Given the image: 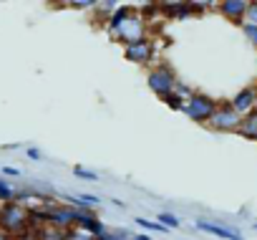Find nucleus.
Segmentation results:
<instances>
[{
	"label": "nucleus",
	"instance_id": "15",
	"mask_svg": "<svg viewBox=\"0 0 257 240\" xmlns=\"http://www.w3.org/2000/svg\"><path fill=\"white\" fill-rule=\"evenodd\" d=\"M41 240H68V230H61V227H53V225H43L36 230Z\"/></svg>",
	"mask_w": 257,
	"mask_h": 240
},
{
	"label": "nucleus",
	"instance_id": "1",
	"mask_svg": "<svg viewBox=\"0 0 257 240\" xmlns=\"http://www.w3.org/2000/svg\"><path fill=\"white\" fill-rule=\"evenodd\" d=\"M0 230H6L11 237H18L26 230H31L28 207L21 205V202H6V205H0Z\"/></svg>",
	"mask_w": 257,
	"mask_h": 240
},
{
	"label": "nucleus",
	"instance_id": "28",
	"mask_svg": "<svg viewBox=\"0 0 257 240\" xmlns=\"http://www.w3.org/2000/svg\"><path fill=\"white\" fill-rule=\"evenodd\" d=\"M0 172H3V175H6V177H11V180H18V177H21V175H23V172H21V170H18V167H8V165H6V167H3V170H0Z\"/></svg>",
	"mask_w": 257,
	"mask_h": 240
},
{
	"label": "nucleus",
	"instance_id": "7",
	"mask_svg": "<svg viewBox=\"0 0 257 240\" xmlns=\"http://www.w3.org/2000/svg\"><path fill=\"white\" fill-rule=\"evenodd\" d=\"M123 58L128 63H137V66H152L157 58V46L147 38L142 43H132V46H123Z\"/></svg>",
	"mask_w": 257,
	"mask_h": 240
},
{
	"label": "nucleus",
	"instance_id": "27",
	"mask_svg": "<svg viewBox=\"0 0 257 240\" xmlns=\"http://www.w3.org/2000/svg\"><path fill=\"white\" fill-rule=\"evenodd\" d=\"M244 23H252V26H257V3H249V11H247V18H244Z\"/></svg>",
	"mask_w": 257,
	"mask_h": 240
},
{
	"label": "nucleus",
	"instance_id": "14",
	"mask_svg": "<svg viewBox=\"0 0 257 240\" xmlns=\"http://www.w3.org/2000/svg\"><path fill=\"white\" fill-rule=\"evenodd\" d=\"M134 11H137V8H132V6H118V11H116V13H113V16L106 21V28H108V33L113 36V33L118 31V26H121V23H123L128 16H132Z\"/></svg>",
	"mask_w": 257,
	"mask_h": 240
},
{
	"label": "nucleus",
	"instance_id": "18",
	"mask_svg": "<svg viewBox=\"0 0 257 240\" xmlns=\"http://www.w3.org/2000/svg\"><path fill=\"white\" fill-rule=\"evenodd\" d=\"M96 240H132V232L123 230V227H118V230H106V232H101Z\"/></svg>",
	"mask_w": 257,
	"mask_h": 240
},
{
	"label": "nucleus",
	"instance_id": "11",
	"mask_svg": "<svg viewBox=\"0 0 257 240\" xmlns=\"http://www.w3.org/2000/svg\"><path fill=\"white\" fill-rule=\"evenodd\" d=\"M159 13L164 18H172V21H184L189 16H194V8L192 3H174V0H164V3H159Z\"/></svg>",
	"mask_w": 257,
	"mask_h": 240
},
{
	"label": "nucleus",
	"instance_id": "12",
	"mask_svg": "<svg viewBox=\"0 0 257 240\" xmlns=\"http://www.w3.org/2000/svg\"><path fill=\"white\" fill-rule=\"evenodd\" d=\"M76 227L78 230H86V232H91V235H101V232H106L108 227L98 220V215L93 212V210H78V217H76Z\"/></svg>",
	"mask_w": 257,
	"mask_h": 240
},
{
	"label": "nucleus",
	"instance_id": "16",
	"mask_svg": "<svg viewBox=\"0 0 257 240\" xmlns=\"http://www.w3.org/2000/svg\"><path fill=\"white\" fill-rule=\"evenodd\" d=\"M16 195H18V190H16L8 180L0 177V205H6V202H16Z\"/></svg>",
	"mask_w": 257,
	"mask_h": 240
},
{
	"label": "nucleus",
	"instance_id": "23",
	"mask_svg": "<svg viewBox=\"0 0 257 240\" xmlns=\"http://www.w3.org/2000/svg\"><path fill=\"white\" fill-rule=\"evenodd\" d=\"M174 94H179V96H182L184 101H189V99H192V96H194L197 91H194V89H192L189 84H184V81H179V84H177V89H174Z\"/></svg>",
	"mask_w": 257,
	"mask_h": 240
},
{
	"label": "nucleus",
	"instance_id": "30",
	"mask_svg": "<svg viewBox=\"0 0 257 240\" xmlns=\"http://www.w3.org/2000/svg\"><path fill=\"white\" fill-rule=\"evenodd\" d=\"M132 240H152L149 235H132Z\"/></svg>",
	"mask_w": 257,
	"mask_h": 240
},
{
	"label": "nucleus",
	"instance_id": "33",
	"mask_svg": "<svg viewBox=\"0 0 257 240\" xmlns=\"http://www.w3.org/2000/svg\"><path fill=\"white\" fill-rule=\"evenodd\" d=\"M254 91H257V84H254Z\"/></svg>",
	"mask_w": 257,
	"mask_h": 240
},
{
	"label": "nucleus",
	"instance_id": "21",
	"mask_svg": "<svg viewBox=\"0 0 257 240\" xmlns=\"http://www.w3.org/2000/svg\"><path fill=\"white\" fill-rule=\"evenodd\" d=\"M73 175H76L78 180H86V182H96V180H98V175H96L93 170H86V167H81V165L73 167Z\"/></svg>",
	"mask_w": 257,
	"mask_h": 240
},
{
	"label": "nucleus",
	"instance_id": "8",
	"mask_svg": "<svg viewBox=\"0 0 257 240\" xmlns=\"http://www.w3.org/2000/svg\"><path fill=\"white\" fill-rule=\"evenodd\" d=\"M249 3H252V0H219V3H217V11H219L222 18H227V21L242 26L244 18H247Z\"/></svg>",
	"mask_w": 257,
	"mask_h": 240
},
{
	"label": "nucleus",
	"instance_id": "31",
	"mask_svg": "<svg viewBox=\"0 0 257 240\" xmlns=\"http://www.w3.org/2000/svg\"><path fill=\"white\" fill-rule=\"evenodd\" d=\"M0 240H13V237H11V235H8L6 230H0Z\"/></svg>",
	"mask_w": 257,
	"mask_h": 240
},
{
	"label": "nucleus",
	"instance_id": "5",
	"mask_svg": "<svg viewBox=\"0 0 257 240\" xmlns=\"http://www.w3.org/2000/svg\"><path fill=\"white\" fill-rule=\"evenodd\" d=\"M43 212H46V225H53V227H61V230L76 227L78 210L66 205V202H46Z\"/></svg>",
	"mask_w": 257,
	"mask_h": 240
},
{
	"label": "nucleus",
	"instance_id": "4",
	"mask_svg": "<svg viewBox=\"0 0 257 240\" xmlns=\"http://www.w3.org/2000/svg\"><path fill=\"white\" fill-rule=\"evenodd\" d=\"M147 33H149V23H147V18L139 13V8L128 16L121 26H118V31L111 36L113 41H118L121 46H132V43H142V41H147Z\"/></svg>",
	"mask_w": 257,
	"mask_h": 240
},
{
	"label": "nucleus",
	"instance_id": "22",
	"mask_svg": "<svg viewBox=\"0 0 257 240\" xmlns=\"http://www.w3.org/2000/svg\"><path fill=\"white\" fill-rule=\"evenodd\" d=\"M239 31L244 33V38L252 43V48H257V26H252V23H242L239 26Z\"/></svg>",
	"mask_w": 257,
	"mask_h": 240
},
{
	"label": "nucleus",
	"instance_id": "25",
	"mask_svg": "<svg viewBox=\"0 0 257 240\" xmlns=\"http://www.w3.org/2000/svg\"><path fill=\"white\" fill-rule=\"evenodd\" d=\"M73 11H88V8H96L93 0H73V3H68Z\"/></svg>",
	"mask_w": 257,
	"mask_h": 240
},
{
	"label": "nucleus",
	"instance_id": "13",
	"mask_svg": "<svg viewBox=\"0 0 257 240\" xmlns=\"http://www.w3.org/2000/svg\"><path fill=\"white\" fill-rule=\"evenodd\" d=\"M239 137H244V139H254L257 142V109L254 111H249V114H244V119H242V127H239V132H237Z\"/></svg>",
	"mask_w": 257,
	"mask_h": 240
},
{
	"label": "nucleus",
	"instance_id": "19",
	"mask_svg": "<svg viewBox=\"0 0 257 240\" xmlns=\"http://www.w3.org/2000/svg\"><path fill=\"white\" fill-rule=\"evenodd\" d=\"M157 220H159L164 227H169V230H174V227H179V225H182V220H179L174 212H159V215H157Z\"/></svg>",
	"mask_w": 257,
	"mask_h": 240
},
{
	"label": "nucleus",
	"instance_id": "17",
	"mask_svg": "<svg viewBox=\"0 0 257 240\" xmlns=\"http://www.w3.org/2000/svg\"><path fill=\"white\" fill-rule=\"evenodd\" d=\"M137 225L149 230V232H169V227H164L159 220H147V217H137Z\"/></svg>",
	"mask_w": 257,
	"mask_h": 240
},
{
	"label": "nucleus",
	"instance_id": "24",
	"mask_svg": "<svg viewBox=\"0 0 257 240\" xmlns=\"http://www.w3.org/2000/svg\"><path fill=\"white\" fill-rule=\"evenodd\" d=\"M68 240H96V235H91L86 230H78V227H71L68 230Z\"/></svg>",
	"mask_w": 257,
	"mask_h": 240
},
{
	"label": "nucleus",
	"instance_id": "29",
	"mask_svg": "<svg viewBox=\"0 0 257 240\" xmlns=\"http://www.w3.org/2000/svg\"><path fill=\"white\" fill-rule=\"evenodd\" d=\"M13 240H41V237H38L36 230H26L23 235H18V237H13Z\"/></svg>",
	"mask_w": 257,
	"mask_h": 240
},
{
	"label": "nucleus",
	"instance_id": "32",
	"mask_svg": "<svg viewBox=\"0 0 257 240\" xmlns=\"http://www.w3.org/2000/svg\"><path fill=\"white\" fill-rule=\"evenodd\" d=\"M254 230H257V222H254Z\"/></svg>",
	"mask_w": 257,
	"mask_h": 240
},
{
	"label": "nucleus",
	"instance_id": "3",
	"mask_svg": "<svg viewBox=\"0 0 257 240\" xmlns=\"http://www.w3.org/2000/svg\"><path fill=\"white\" fill-rule=\"evenodd\" d=\"M217 109H219V101H217V99H212L209 94L197 91V94L184 104V111H182V114H187L192 122H197V124H202V127H209V122L214 119Z\"/></svg>",
	"mask_w": 257,
	"mask_h": 240
},
{
	"label": "nucleus",
	"instance_id": "10",
	"mask_svg": "<svg viewBox=\"0 0 257 240\" xmlns=\"http://www.w3.org/2000/svg\"><path fill=\"white\" fill-rule=\"evenodd\" d=\"M194 225H197V230L209 232V235H214V237H219V240H244L239 230L227 227V225H219V222H212V220H197Z\"/></svg>",
	"mask_w": 257,
	"mask_h": 240
},
{
	"label": "nucleus",
	"instance_id": "26",
	"mask_svg": "<svg viewBox=\"0 0 257 240\" xmlns=\"http://www.w3.org/2000/svg\"><path fill=\"white\" fill-rule=\"evenodd\" d=\"M26 157L33 159V162H41V159H43V152H41L38 147H28V149H26Z\"/></svg>",
	"mask_w": 257,
	"mask_h": 240
},
{
	"label": "nucleus",
	"instance_id": "6",
	"mask_svg": "<svg viewBox=\"0 0 257 240\" xmlns=\"http://www.w3.org/2000/svg\"><path fill=\"white\" fill-rule=\"evenodd\" d=\"M242 114L232 109L229 101H219V109L214 114V119L209 122V129L212 132H222V134H229V132H239L242 127Z\"/></svg>",
	"mask_w": 257,
	"mask_h": 240
},
{
	"label": "nucleus",
	"instance_id": "9",
	"mask_svg": "<svg viewBox=\"0 0 257 240\" xmlns=\"http://www.w3.org/2000/svg\"><path fill=\"white\" fill-rule=\"evenodd\" d=\"M229 104H232V109L239 111L242 116L249 114V111H254V109H257V91H254V86H244V89H239V91L229 99Z\"/></svg>",
	"mask_w": 257,
	"mask_h": 240
},
{
	"label": "nucleus",
	"instance_id": "20",
	"mask_svg": "<svg viewBox=\"0 0 257 240\" xmlns=\"http://www.w3.org/2000/svg\"><path fill=\"white\" fill-rule=\"evenodd\" d=\"M162 101H164L172 111H184V104H187L179 94H169V96H167V99H162Z\"/></svg>",
	"mask_w": 257,
	"mask_h": 240
},
{
	"label": "nucleus",
	"instance_id": "2",
	"mask_svg": "<svg viewBox=\"0 0 257 240\" xmlns=\"http://www.w3.org/2000/svg\"><path fill=\"white\" fill-rule=\"evenodd\" d=\"M177 84H179V78H177V73H174V68L169 63H154L147 71V86L159 99H167L169 94H174Z\"/></svg>",
	"mask_w": 257,
	"mask_h": 240
}]
</instances>
